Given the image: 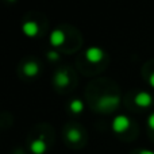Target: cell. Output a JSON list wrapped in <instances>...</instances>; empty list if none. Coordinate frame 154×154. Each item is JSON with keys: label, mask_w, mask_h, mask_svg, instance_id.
<instances>
[{"label": "cell", "mask_w": 154, "mask_h": 154, "mask_svg": "<svg viewBox=\"0 0 154 154\" xmlns=\"http://www.w3.org/2000/svg\"><path fill=\"white\" fill-rule=\"evenodd\" d=\"M139 154H154V153L150 152V150H142V152H139Z\"/></svg>", "instance_id": "cell-15"}, {"label": "cell", "mask_w": 154, "mask_h": 154, "mask_svg": "<svg viewBox=\"0 0 154 154\" xmlns=\"http://www.w3.org/2000/svg\"><path fill=\"white\" fill-rule=\"evenodd\" d=\"M149 82H150V85L154 88V73H152V76L149 77Z\"/></svg>", "instance_id": "cell-14"}, {"label": "cell", "mask_w": 154, "mask_h": 154, "mask_svg": "<svg viewBox=\"0 0 154 154\" xmlns=\"http://www.w3.org/2000/svg\"><path fill=\"white\" fill-rule=\"evenodd\" d=\"M54 82H56V85H58V87H61V88L69 85L70 77L68 75L66 70H58V72L56 73V76H54Z\"/></svg>", "instance_id": "cell-8"}, {"label": "cell", "mask_w": 154, "mask_h": 154, "mask_svg": "<svg viewBox=\"0 0 154 154\" xmlns=\"http://www.w3.org/2000/svg\"><path fill=\"white\" fill-rule=\"evenodd\" d=\"M66 138L69 142L76 143V142H79L81 139V131L77 130V128H70V130L66 131Z\"/></svg>", "instance_id": "cell-10"}, {"label": "cell", "mask_w": 154, "mask_h": 154, "mask_svg": "<svg viewBox=\"0 0 154 154\" xmlns=\"http://www.w3.org/2000/svg\"><path fill=\"white\" fill-rule=\"evenodd\" d=\"M112 130L118 134H122L130 127V119L126 115H118L112 120Z\"/></svg>", "instance_id": "cell-2"}, {"label": "cell", "mask_w": 154, "mask_h": 154, "mask_svg": "<svg viewBox=\"0 0 154 154\" xmlns=\"http://www.w3.org/2000/svg\"><path fill=\"white\" fill-rule=\"evenodd\" d=\"M48 58L50 60V61H57V60L60 58V54L54 50H50V51H48Z\"/></svg>", "instance_id": "cell-12"}, {"label": "cell", "mask_w": 154, "mask_h": 154, "mask_svg": "<svg viewBox=\"0 0 154 154\" xmlns=\"http://www.w3.org/2000/svg\"><path fill=\"white\" fill-rule=\"evenodd\" d=\"M49 41H50V45L54 46V48H58V46L64 45L65 42V32L60 29H56L51 31L50 37H49Z\"/></svg>", "instance_id": "cell-6"}, {"label": "cell", "mask_w": 154, "mask_h": 154, "mask_svg": "<svg viewBox=\"0 0 154 154\" xmlns=\"http://www.w3.org/2000/svg\"><path fill=\"white\" fill-rule=\"evenodd\" d=\"M119 97L118 96H112V95H106L101 96L97 100V108L101 111H111L115 107H118L119 104Z\"/></svg>", "instance_id": "cell-1"}, {"label": "cell", "mask_w": 154, "mask_h": 154, "mask_svg": "<svg viewBox=\"0 0 154 154\" xmlns=\"http://www.w3.org/2000/svg\"><path fill=\"white\" fill-rule=\"evenodd\" d=\"M104 57V51L101 50L97 46H92V48H88L87 51H85V58L88 60L92 64H97L103 60Z\"/></svg>", "instance_id": "cell-3"}, {"label": "cell", "mask_w": 154, "mask_h": 154, "mask_svg": "<svg viewBox=\"0 0 154 154\" xmlns=\"http://www.w3.org/2000/svg\"><path fill=\"white\" fill-rule=\"evenodd\" d=\"M22 31L24 32L26 37L34 38V37H37L38 32H39V26H38L37 22H32V20L24 22L23 26H22Z\"/></svg>", "instance_id": "cell-4"}, {"label": "cell", "mask_w": 154, "mask_h": 154, "mask_svg": "<svg viewBox=\"0 0 154 154\" xmlns=\"http://www.w3.org/2000/svg\"><path fill=\"white\" fill-rule=\"evenodd\" d=\"M69 108L73 114H80V112L84 111V103H82L80 99H75V100L70 101Z\"/></svg>", "instance_id": "cell-11"}, {"label": "cell", "mask_w": 154, "mask_h": 154, "mask_svg": "<svg viewBox=\"0 0 154 154\" xmlns=\"http://www.w3.org/2000/svg\"><path fill=\"white\" fill-rule=\"evenodd\" d=\"M147 125H149L150 128H153L154 130V112L149 116V119H147Z\"/></svg>", "instance_id": "cell-13"}, {"label": "cell", "mask_w": 154, "mask_h": 154, "mask_svg": "<svg viewBox=\"0 0 154 154\" xmlns=\"http://www.w3.org/2000/svg\"><path fill=\"white\" fill-rule=\"evenodd\" d=\"M30 150H31L32 154H45L46 150H48V145L45 142V138L41 137L38 139H34L30 145Z\"/></svg>", "instance_id": "cell-5"}, {"label": "cell", "mask_w": 154, "mask_h": 154, "mask_svg": "<svg viewBox=\"0 0 154 154\" xmlns=\"http://www.w3.org/2000/svg\"><path fill=\"white\" fill-rule=\"evenodd\" d=\"M39 72V66L35 61H29L23 65V73L27 77H35Z\"/></svg>", "instance_id": "cell-9"}, {"label": "cell", "mask_w": 154, "mask_h": 154, "mask_svg": "<svg viewBox=\"0 0 154 154\" xmlns=\"http://www.w3.org/2000/svg\"><path fill=\"white\" fill-rule=\"evenodd\" d=\"M134 100H135L137 106H139V107H149L153 101V97L147 92H139V93H137Z\"/></svg>", "instance_id": "cell-7"}]
</instances>
